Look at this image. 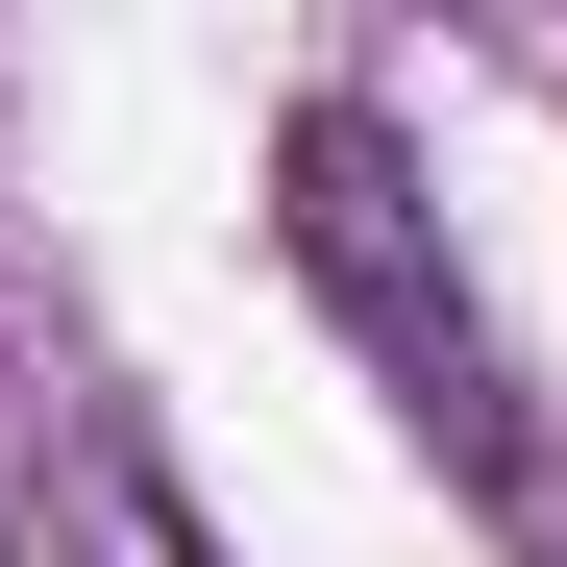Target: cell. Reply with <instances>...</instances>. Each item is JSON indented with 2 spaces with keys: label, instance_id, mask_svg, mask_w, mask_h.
<instances>
[{
  "label": "cell",
  "instance_id": "cell-1",
  "mask_svg": "<svg viewBox=\"0 0 567 567\" xmlns=\"http://www.w3.org/2000/svg\"><path fill=\"white\" fill-rule=\"evenodd\" d=\"M297 247L346 271V321H370V346L420 370V420H468V444H494V370H468V297H420V271H395V223H370V124H297Z\"/></svg>",
  "mask_w": 567,
  "mask_h": 567
}]
</instances>
